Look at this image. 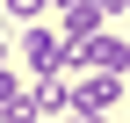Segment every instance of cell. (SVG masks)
<instances>
[{"mask_svg":"<svg viewBox=\"0 0 130 123\" xmlns=\"http://www.w3.org/2000/svg\"><path fill=\"white\" fill-rule=\"evenodd\" d=\"M22 109H29V80H22V72H0V123L22 116Z\"/></svg>","mask_w":130,"mask_h":123,"instance_id":"cell-5","label":"cell"},{"mask_svg":"<svg viewBox=\"0 0 130 123\" xmlns=\"http://www.w3.org/2000/svg\"><path fill=\"white\" fill-rule=\"evenodd\" d=\"M14 123H43V116H29V109H22V116H14Z\"/></svg>","mask_w":130,"mask_h":123,"instance_id":"cell-10","label":"cell"},{"mask_svg":"<svg viewBox=\"0 0 130 123\" xmlns=\"http://www.w3.org/2000/svg\"><path fill=\"white\" fill-rule=\"evenodd\" d=\"M123 101V72H79L72 80V109L79 116H108Z\"/></svg>","mask_w":130,"mask_h":123,"instance_id":"cell-1","label":"cell"},{"mask_svg":"<svg viewBox=\"0 0 130 123\" xmlns=\"http://www.w3.org/2000/svg\"><path fill=\"white\" fill-rule=\"evenodd\" d=\"M65 123H108V116H79V109H72V116H65Z\"/></svg>","mask_w":130,"mask_h":123,"instance_id":"cell-9","label":"cell"},{"mask_svg":"<svg viewBox=\"0 0 130 123\" xmlns=\"http://www.w3.org/2000/svg\"><path fill=\"white\" fill-rule=\"evenodd\" d=\"M22 58H29L36 72H58V58H65V36H58V29H36V22H29V29H22Z\"/></svg>","mask_w":130,"mask_h":123,"instance_id":"cell-3","label":"cell"},{"mask_svg":"<svg viewBox=\"0 0 130 123\" xmlns=\"http://www.w3.org/2000/svg\"><path fill=\"white\" fill-rule=\"evenodd\" d=\"M43 7H58V14H72V7H79V0H43Z\"/></svg>","mask_w":130,"mask_h":123,"instance_id":"cell-8","label":"cell"},{"mask_svg":"<svg viewBox=\"0 0 130 123\" xmlns=\"http://www.w3.org/2000/svg\"><path fill=\"white\" fill-rule=\"evenodd\" d=\"M101 14H130V0H101Z\"/></svg>","mask_w":130,"mask_h":123,"instance_id":"cell-7","label":"cell"},{"mask_svg":"<svg viewBox=\"0 0 130 123\" xmlns=\"http://www.w3.org/2000/svg\"><path fill=\"white\" fill-rule=\"evenodd\" d=\"M79 58H87V72H123V65H130V43H123V36H87Z\"/></svg>","mask_w":130,"mask_h":123,"instance_id":"cell-4","label":"cell"},{"mask_svg":"<svg viewBox=\"0 0 130 123\" xmlns=\"http://www.w3.org/2000/svg\"><path fill=\"white\" fill-rule=\"evenodd\" d=\"M123 87H130V65H123Z\"/></svg>","mask_w":130,"mask_h":123,"instance_id":"cell-12","label":"cell"},{"mask_svg":"<svg viewBox=\"0 0 130 123\" xmlns=\"http://www.w3.org/2000/svg\"><path fill=\"white\" fill-rule=\"evenodd\" d=\"M29 116H72V80H58V72L29 80Z\"/></svg>","mask_w":130,"mask_h":123,"instance_id":"cell-2","label":"cell"},{"mask_svg":"<svg viewBox=\"0 0 130 123\" xmlns=\"http://www.w3.org/2000/svg\"><path fill=\"white\" fill-rule=\"evenodd\" d=\"M0 7H7V14H14V22H22V29H29V22H36V14H43V0H0Z\"/></svg>","mask_w":130,"mask_h":123,"instance_id":"cell-6","label":"cell"},{"mask_svg":"<svg viewBox=\"0 0 130 123\" xmlns=\"http://www.w3.org/2000/svg\"><path fill=\"white\" fill-rule=\"evenodd\" d=\"M0 72H7V43H0Z\"/></svg>","mask_w":130,"mask_h":123,"instance_id":"cell-11","label":"cell"}]
</instances>
